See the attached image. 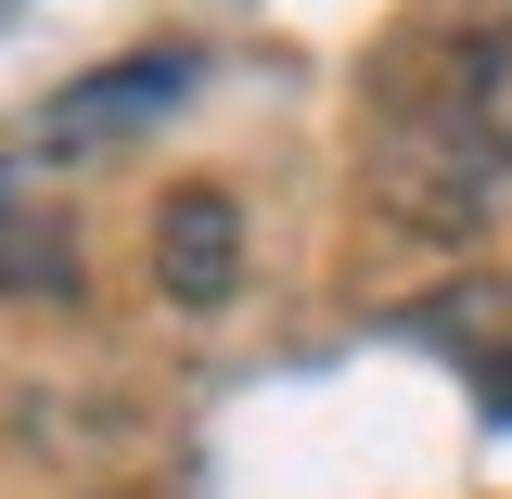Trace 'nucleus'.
<instances>
[{
    "label": "nucleus",
    "mask_w": 512,
    "mask_h": 499,
    "mask_svg": "<svg viewBox=\"0 0 512 499\" xmlns=\"http://www.w3.org/2000/svg\"><path fill=\"white\" fill-rule=\"evenodd\" d=\"M500 180H512L500 103H474V116H384V141H372V205L397 231H423V244H474Z\"/></svg>",
    "instance_id": "f257e3e1"
},
{
    "label": "nucleus",
    "mask_w": 512,
    "mask_h": 499,
    "mask_svg": "<svg viewBox=\"0 0 512 499\" xmlns=\"http://www.w3.org/2000/svg\"><path fill=\"white\" fill-rule=\"evenodd\" d=\"M154 282H167L180 308H231V295H244V205L218 180H180L154 205Z\"/></svg>",
    "instance_id": "f03ea898"
},
{
    "label": "nucleus",
    "mask_w": 512,
    "mask_h": 499,
    "mask_svg": "<svg viewBox=\"0 0 512 499\" xmlns=\"http://www.w3.org/2000/svg\"><path fill=\"white\" fill-rule=\"evenodd\" d=\"M512 77V26H436L423 52L384 64V116H474Z\"/></svg>",
    "instance_id": "7ed1b4c3"
},
{
    "label": "nucleus",
    "mask_w": 512,
    "mask_h": 499,
    "mask_svg": "<svg viewBox=\"0 0 512 499\" xmlns=\"http://www.w3.org/2000/svg\"><path fill=\"white\" fill-rule=\"evenodd\" d=\"M192 90V52H128L103 77H77L52 103V141H116V116H154V103H180Z\"/></svg>",
    "instance_id": "20e7f679"
}]
</instances>
